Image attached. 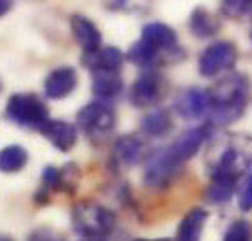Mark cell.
<instances>
[{"label":"cell","instance_id":"1","mask_svg":"<svg viewBox=\"0 0 252 241\" xmlns=\"http://www.w3.org/2000/svg\"><path fill=\"white\" fill-rule=\"evenodd\" d=\"M250 96V81L246 75L233 73L220 79L210 90V120L216 126H226L242 116Z\"/></svg>","mask_w":252,"mask_h":241},{"label":"cell","instance_id":"2","mask_svg":"<svg viewBox=\"0 0 252 241\" xmlns=\"http://www.w3.org/2000/svg\"><path fill=\"white\" fill-rule=\"evenodd\" d=\"M252 167V139L250 137H226L222 148L218 150V156H214L212 175H229L239 180V175L246 173Z\"/></svg>","mask_w":252,"mask_h":241},{"label":"cell","instance_id":"3","mask_svg":"<svg viewBox=\"0 0 252 241\" xmlns=\"http://www.w3.org/2000/svg\"><path fill=\"white\" fill-rule=\"evenodd\" d=\"M73 228L86 239H103L116 228V215L94 201H84L73 209Z\"/></svg>","mask_w":252,"mask_h":241},{"label":"cell","instance_id":"4","mask_svg":"<svg viewBox=\"0 0 252 241\" xmlns=\"http://www.w3.org/2000/svg\"><path fill=\"white\" fill-rule=\"evenodd\" d=\"M7 118L13 124L22 126L26 130H43V126L49 122L47 105L36 94H13L7 103Z\"/></svg>","mask_w":252,"mask_h":241},{"label":"cell","instance_id":"5","mask_svg":"<svg viewBox=\"0 0 252 241\" xmlns=\"http://www.w3.org/2000/svg\"><path fill=\"white\" fill-rule=\"evenodd\" d=\"M77 124L92 141H103L116 128V111L107 105V100H96L77 113Z\"/></svg>","mask_w":252,"mask_h":241},{"label":"cell","instance_id":"6","mask_svg":"<svg viewBox=\"0 0 252 241\" xmlns=\"http://www.w3.org/2000/svg\"><path fill=\"white\" fill-rule=\"evenodd\" d=\"M180 160L175 158L171 145L169 148H160V150H154L152 154L148 156L146 160V171H143V183L148 188H154V190H162L167 188L171 180L175 177L180 169Z\"/></svg>","mask_w":252,"mask_h":241},{"label":"cell","instance_id":"7","mask_svg":"<svg viewBox=\"0 0 252 241\" xmlns=\"http://www.w3.org/2000/svg\"><path fill=\"white\" fill-rule=\"evenodd\" d=\"M235 62H237V47L231 41H216L201 54L199 73L203 77H216L222 71L233 68Z\"/></svg>","mask_w":252,"mask_h":241},{"label":"cell","instance_id":"8","mask_svg":"<svg viewBox=\"0 0 252 241\" xmlns=\"http://www.w3.org/2000/svg\"><path fill=\"white\" fill-rule=\"evenodd\" d=\"M175 111L186 120H201L210 113V90L190 88L178 94L175 98Z\"/></svg>","mask_w":252,"mask_h":241},{"label":"cell","instance_id":"9","mask_svg":"<svg viewBox=\"0 0 252 241\" xmlns=\"http://www.w3.org/2000/svg\"><path fill=\"white\" fill-rule=\"evenodd\" d=\"M162 90L160 75L156 71H146L130 88V103L135 107H152L158 103Z\"/></svg>","mask_w":252,"mask_h":241},{"label":"cell","instance_id":"10","mask_svg":"<svg viewBox=\"0 0 252 241\" xmlns=\"http://www.w3.org/2000/svg\"><path fill=\"white\" fill-rule=\"evenodd\" d=\"M77 88V71L73 66H58L47 75L45 79V94L52 100H60L71 96Z\"/></svg>","mask_w":252,"mask_h":241},{"label":"cell","instance_id":"11","mask_svg":"<svg viewBox=\"0 0 252 241\" xmlns=\"http://www.w3.org/2000/svg\"><path fill=\"white\" fill-rule=\"evenodd\" d=\"M141 156H143V143L139 137H133V135L120 137L111 148V162L118 169L135 167L141 160Z\"/></svg>","mask_w":252,"mask_h":241},{"label":"cell","instance_id":"12","mask_svg":"<svg viewBox=\"0 0 252 241\" xmlns=\"http://www.w3.org/2000/svg\"><path fill=\"white\" fill-rule=\"evenodd\" d=\"M141 39L150 43L158 54L178 52V34H175V30L171 26H167V24H160V22L146 24L143 32H141Z\"/></svg>","mask_w":252,"mask_h":241},{"label":"cell","instance_id":"13","mask_svg":"<svg viewBox=\"0 0 252 241\" xmlns=\"http://www.w3.org/2000/svg\"><path fill=\"white\" fill-rule=\"evenodd\" d=\"M41 135L60 151H68L77 143V126L71 122H62V120H49L43 126Z\"/></svg>","mask_w":252,"mask_h":241},{"label":"cell","instance_id":"14","mask_svg":"<svg viewBox=\"0 0 252 241\" xmlns=\"http://www.w3.org/2000/svg\"><path fill=\"white\" fill-rule=\"evenodd\" d=\"M71 30L77 41V45L84 49L86 54H94L100 47V30L94 26L92 20L84 15H73L71 17Z\"/></svg>","mask_w":252,"mask_h":241},{"label":"cell","instance_id":"15","mask_svg":"<svg viewBox=\"0 0 252 241\" xmlns=\"http://www.w3.org/2000/svg\"><path fill=\"white\" fill-rule=\"evenodd\" d=\"M77 167L66 164V167H45L43 169V186L45 190H60V192H73L77 183Z\"/></svg>","mask_w":252,"mask_h":241},{"label":"cell","instance_id":"16","mask_svg":"<svg viewBox=\"0 0 252 241\" xmlns=\"http://www.w3.org/2000/svg\"><path fill=\"white\" fill-rule=\"evenodd\" d=\"M207 132H210L207 126H199V128H190V130L182 132V135L175 139V143L171 145L175 158H178L180 162H186L188 158H192L207 139Z\"/></svg>","mask_w":252,"mask_h":241},{"label":"cell","instance_id":"17","mask_svg":"<svg viewBox=\"0 0 252 241\" xmlns=\"http://www.w3.org/2000/svg\"><path fill=\"white\" fill-rule=\"evenodd\" d=\"M122 77L118 71H92V90L98 100H111L122 92Z\"/></svg>","mask_w":252,"mask_h":241},{"label":"cell","instance_id":"18","mask_svg":"<svg viewBox=\"0 0 252 241\" xmlns=\"http://www.w3.org/2000/svg\"><path fill=\"white\" fill-rule=\"evenodd\" d=\"M205 222H207V211L203 207L190 209L178 226V241H201Z\"/></svg>","mask_w":252,"mask_h":241},{"label":"cell","instance_id":"19","mask_svg":"<svg viewBox=\"0 0 252 241\" xmlns=\"http://www.w3.org/2000/svg\"><path fill=\"white\" fill-rule=\"evenodd\" d=\"M86 64L90 71H120L124 54L118 47H98L94 54H86Z\"/></svg>","mask_w":252,"mask_h":241},{"label":"cell","instance_id":"20","mask_svg":"<svg viewBox=\"0 0 252 241\" xmlns=\"http://www.w3.org/2000/svg\"><path fill=\"white\" fill-rule=\"evenodd\" d=\"M220 30V24L216 20V15H212L207 9L199 7L192 11L190 15V32L197 36V39H212L216 36Z\"/></svg>","mask_w":252,"mask_h":241},{"label":"cell","instance_id":"21","mask_svg":"<svg viewBox=\"0 0 252 241\" xmlns=\"http://www.w3.org/2000/svg\"><path fill=\"white\" fill-rule=\"evenodd\" d=\"M28 164V151L22 145H7L0 150V171L2 173H17Z\"/></svg>","mask_w":252,"mask_h":241},{"label":"cell","instance_id":"22","mask_svg":"<svg viewBox=\"0 0 252 241\" xmlns=\"http://www.w3.org/2000/svg\"><path fill=\"white\" fill-rule=\"evenodd\" d=\"M141 130L150 137H162L171 130V116L165 109H152L143 118L141 122Z\"/></svg>","mask_w":252,"mask_h":241},{"label":"cell","instance_id":"23","mask_svg":"<svg viewBox=\"0 0 252 241\" xmlns=\"http://www.w3.org/2000/svg\"><path fill=\"white\" fill-rule=\"evenodd\" d=\"M235 177L229 175H212V183L207 188V199L212 203H226L235 194Z\"/></svg>","mask_w":252,"mask_h":241},{"label":"cell","instance_id":"24","mask_svg":"<svg viewBox=\"0 0 252 241\" xmlns=\"http://www.w3.org/2000/svg\"><path fill=\"white\" fill-rule=\"evenodd\" d=\"M160 58V54L156 52V49L150 45V43H146L143 39H139L135 43L133 47L128 49V60L133 62V64L141 66V68H150L156 64V60Z\"/></svg>","mask_w":252,"mask_h":241},{"label":"cell","instance_id":"25","mask_svg":"<svg viewBox=\"0 0 252 241\" xmlns=\"http://www.w3.org/2000/svg\"><path fill=\"white\" fill-rule=\"evenodd\" d=\"M220 11H222L224 17L239 20V17L248 15L252 11V0H222L220 2Z\"/></svg>","mask_w":252,"mask_h":241},{"label":"cell","instance_id":"26","mask_svg":"<svg viewBox=\"0 0 252 241\" xmlns=\"http://www.w3.org/2000/svg\"><path fill=\"white\" fill-rule=\"evenodd\" d=\"M224 241H252V226L246 220H237L226 228Z\"/></svg>","mask_w":252,"mask_h":241},{"label":"cell","instance_id":"27","mask_svg":"<svg viewBox=\"0 0 252 241\" xmlns=\"http://www.w3.org/2000/svg\"><path fill=\"white\" fill-rule=\"evenodd\" d=\"M150 4V0H109V9L124 11V13H137Z\"/></svg>","mask_w":252,"mask_h":241},{"label":"cell","instance_id":"28","mask_svg":"<svg viewBox=\"0 0 252 241\" xmlns=\"http://www.w3.org/2000/svg\"><path fill=\"white\" fill-rule=\"evenodd\" d=\"M237 203H239V209H244V211H250L252 209V173L246 175V180L239 186Z\"/></svg>","mask_w":252,"mask_h":241},{"label":"cell","instance_id":"29","mask_svg":"<svg viewBox=\"0 0 252 241\" xmlns=\"http://www.w3.org/2000/svg\"><path fill=\"white\" fill-rule=\"evenodd\" d=\"M30 241H60L58 235L54 231H49V228H39V231H34L30 235Z\"/></svg>","mask_w":252,"mask_h":241},{"label":"cell","instance_id":"30","mask_svg":"<svg viewBox=\"0 0 252 241\" xmlns=\"http://www.w3.org/2000/svg\"><path fill=\"white\" fill-rule=\"evenodd\" d=\"M11 7H13V0H0V17L7 15Z\"/></svg>","mask_w":252,"mask_h":241},{"label":"cell","instance_id":"31","mask_svg":"<svg viewBox=\"0 0 252 241\" xmlns=\"http://www.w3.org/2000/svg\"><path fill=\"white\" fill-rule=\"evenodd\" d=\"M135 241H169V239H135Z\"/></svg>","mask_w":252,"mask_h":241},{"label":"cell","instance_id":"32","mask_svg":"<svg viewBox=\"0 0 252 241\" xmlns=\"http://www.w3.org/2000/svg\"><path fill=\"white\" fill-rule=\"evenodd\" d=\"M0 241H13V239H9V237H2V235H0Z\"/></svg>","mask_w":252,"mask_h":241},{"label":"cell","instance_id":"33","mask_svg":"<svg viewBox=\"0 0 252 241\" xmlns=\"http://www.w3.org/2000/svg\"><path fill=\"white\" fill-rule=\"evenodd\" d=\"M86 241H103V239H86Z\"/></svg>","mask_w":252,"mask_h":241},{"label":"cell","instance_id":"34","mask_svg":"<svg viewBox=\"0 0 252 241\" xmlns=\"http://www.w3.org/2000/svg\"><path fill=\"white\" fill-rule=\"evenodd\" d=\"M250 41H252V32H250Z\"/></svg>","mask_w":252,"mask_h":241}]
</instances>
